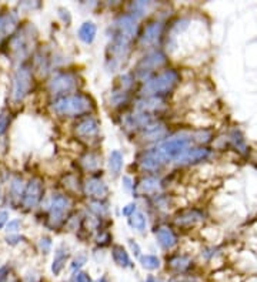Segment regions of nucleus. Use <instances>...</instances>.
<instances>
[{
  "mask_svg": "<svg viewBox=\"0 0 257 282\" xmlns=\"http://www.w3.org/2000/svg\"><path fill=\"white\" fill-rule=\"evenodd\" d=\"M9 124H10V117H9V114H5V113L0 114V135L6 133Z\"/></svg>",
  "mask_w": 257,
  "mask_h": 282,
  "instance_id": "31",
  "label": "nucleus"
},
{
  "mask_svg": "<svg viewBox=\"0 0 257 282\" xmlns=\"http://www.w3.org/2000/svg\"><path fill=\"white\" fill-rule=\"evenodd\" d=\"M155 237L158 240L159 245L163 249H172L177 244V237L172 231V228H169L166 225H159L155 228Z\"/></svg>",
  "mask_w": 257,
  "mask_h": 282,
  "instance_id": "14",
  "label": "nucleus"
},
{
  "mask_svg": "<svg viewBox=\"0 0 257 282\" xmlns=\"http://www.w3.org/2000/svg\"><path fill=\"white\" fill-rule=\"evenodd\" d=\"M96 33H97V26L94 25L93 22H84L83 25L79 27L77 36H79V39L83 43L90 44V43H93V40H94Z\"/></svg>",
  "mask_w": 257,
  "mask_h": 282,
  "instance_id": "20",
  "label": "nucleus"
},
{
  "mask_svg": "<svg viewBox=\"0 0 257 282\" xmlns=\"http://www.w3.org/2000/svg\"><path fill=\"white\" fill-rule=\"evenodd\" d=\"M134 213H137V205H136L134 202L127 204V205L123 207V209H122V214H123L125 217H132Z\"/></svg>",
  "mask_w": 257,
  "mask_h": 282,
  "instance_id": "32",
  "label": "nucleus"
},
{
  "mask_svg": "<svg viewBox=\"0 0 257 282\" xmlns=\"http://www.w3.org/2000/svg\"><path fill=\"white\" fill-rule=\"evenodd\" d=\"M232 141H233V144H234V147L239 150V151H241V153H246V150H247V147H246V143H244V140L241 138V135L237 134V131H233Z\"/></svg>",
  "mask_w": 257,
  "mask_h": 282,
  "instance_id": "29",
  "label": "nucleus"
},
{
  "mask_svg": "<svg viewBox=\"0 0 257 282\" xmlns=\"http://www.w3.org/2000/svg\"><path fill=\"white\" fill-rule=\"evenodd\" d=\"M180 82V75L174 68H166L149 80H146L140 89L143 97H163L165 94L173 92L174 87Z\"/></svg>",
  "mask_w": 257,
  "mask_h": 282,
  "instance_id": "2",
  "label": "nucleus"
},
{
  "mask_svg": "<svg viewBox=\"0 0 257 282\" xmlns=\"http://www.w3.org/2000/svg\"><path fill=\"white\" fill-rule=\"evenodd\" d=\"M50 247H52V241H50L49 238H43V240L40 241V248H42V251L44 254L49 252Z\"/></svg>",
  "mask_w": 257,
  "mask_h": 282,
  "instance_id": "34",
  "label": "nucleus"
},
{
  "mask_svg": "<svg viewBox=\"0 0 257 282\" xmlns=\"http://www.w3.org/2000/svg\"><path fill=\"white\" fill-rule=\"evenodd\" d=\"M123 183H125V187L126 188H133V185H132V180L129 178V177H123Z\"/></svg>",
  "mask_w": 257,
  "mask_h": 282,
  "instance_id": "41",
  "label": "nucleus"
},
{
  "mask_svg": "<svg viewBox=\"0 0 257 282\" xmlns=\"http://www.w3.org/2000/svg\"><path fill=\"white\" fill-rule=\"evenodd\" d=\"M147 6H149L147 2H134V3H132L130 8H132L133 16H134V15H141V13H144Z\"/></svg>",
  "mask_w": 257,
  "mask_h": 282,
  "instance_id": "30",
  "label": "nucleus"
},
{
  "mask_svg": "<svg viewBox=\"0 0 257 282\" xmlns=\"http://www.w3.org/2000/svg\"><path fill=\"white\" fill-rule=\"evenodd\" d=\"M75 131L82 138H93L100 131L99 121L91 116L84 117L75 125Z\"/></svg>",
  "mask_w": 257,
  "mask_h": 282,
  "instance_id": "10",
  "label": "nucleus"
},
{
  "mask_svg": "<svg viewBox=\"0 0 257 282\" xmlns=\"http://www.w3.org/2000/svg\"><path fill=\"white\" fill-rule=\"evenodd\" d=\"M32 87V72L29 67H20L13 76L12 82V99L15 101L23 100Z\"/></svg>",
  "mask_w": 257,
  "mask_h": 282,
  "instance_id": "7",
  "label": "nucleus"
},
{
  "mask_svg": "<svg viewBox=\"0 0 257 282\" xmlns=\"http://www.w3.org/2000/svg\"><path fill=\"white\" fill-rule=\"evenodd\" d=\"M23 181H22V178H15L12 184H10V195L13 197V198H20V197H23Z\"/></svg>",
  "mask_w": 257,
  "mask_h": 282,
  "instance_id": "28",
  "label": "nucleus"
},
{
  "mask_svg": "<svg viewBox=\"0 0 257 282\" xmlns=\"http://www.w3.org/2000/svg\"><path fill=\"white\" fill-rule=\"evenodd\" d=\"M72 207V201L66 195L62 194H56L52 198V204H50L49 209V221L53 227L60 225L65 220H66L67 213Z\"/></svg>",
  "mask_w": 257,
  "mask_h": 282,
  "instance_id": "8",
  "label": "nucleus"
},
{
  "mask_svg": "<svg viewBox=\"0 0 257 282\" xmlns=\"http://www.w3.org/2000/svg\"><path fill=\"white\" fill-rule=\"evenodd\" d=\"M17 230H20V221L13 220V221H9L6 225V231L8 233H16Z\"/></svg>",
  "mask_w": 257,
  "mask_h": 282,
  "instance_id": "33",
  "label": "nucleus"
},
{
  "mask_svg": "<svg viewBox=\"0 0 257 282\" xmlns=\"http://www.w3.org/2000/svg\"><path fill=\"white\" fill-rule=\"evenodd\" d=\"M32 30H33L32 26H25L19 33L10 39V49L16 58L25 57L30 53L32 44L34 42V34L32 33Z\"/></svg>",
  "mask_w": 257,
  "mask_h": 282,
  "instance_id": "6",
  "label": "nucleus"
},
{
  "mask_svg": "<svg viewBox=\"0 0 257 282\" xmlns=\"http://www.w3.org/2000/svg\"><path fill=\"white\" fill-rule=\"evenodd\" d=\"M82 166L87 170V171H94V170H97L100 166V158L97 154H94V153H87V154H84L83 157H82Z\"/></svg>",
  "mask_w": 257,
  "mask_h": 282,
  "instance_id": "25",
  "label": "nucleus"
},
{
  "mask_svg": "<svg viewBox=\"0 0 257 282\" xmlns=\"http://www.w3.org/2000/svg\"><path fill=\"white\" fill-rule=\"evenodd\" d=\"M47 89H49L50 94L59 96V99L69 96V93L77 89V76L75 73H70V72L58 73L49 80Z\"/></svg>",
  "mask_w": 257,
  "mask_h": 282,
  "instance_id": "5",
  "label": "nucleus"
},
{
  "mask_svg": "<svg viewBox=\"0 0 257 282\" xmlns=\"http://www.w3.org/2000/svg\"><path fill=\"white\" fill-rule=\"evenodd\" d=\"M191 144V137L187 135H176L172 138L162 141L158 147H155V151L158 154L160 160L167 164L170 160H177L182 156L183 153L187 149H190Z\"/></svg>",
  "mask_w": 257,
  "mask_h": 282,
  "instance_id": "3",
  "label": "nucleus"
},
{
  "mask_svg": "<svg viewBox=\"0 0 257 282\" xmlns=\"http://www.w3.org/2000/svg\"><path fill=\"white\" fill-rule=\"evenodd\" d=\"M76 282H91L90 278H89V275L84 274V272H79L77 274V279Z\"/></svg>",
  "mask_w": 257,
  "mask_h": 282,
  "instance_id": "40",
  "label": "nucleus"
},
{
  "mask_svg": "<svg viewBox=\"0 0 257 282\" xmlns=\"http://www.w3.org/2000/svg\"><path fill=\"white\" fill-rule=\"evenodd\" d=\"M129 244H130V247L133 249V254L136 255V257H140V247L137 245V242H134L133 240L129 241Z\"/></svg>",
  "mask_w": 257,
  "mask_h": 282,
  "instance_id": "35",
  "label": "nucleus"
},
{
  "mask_svg": "<svg viewBox=\"0 0 257 282\" xmlns=\"http://www.w3.org/2000/svg\"><path fill=\"white\" fill-rule=\"evenodd\" d=\"M84 192H86L87 197L94 198L96 201H101V199H105L109 195V188L108 185L105 184V181L93 177L84 184Z\"/></svg>",
  "mask_w": 257,
  "mask_h": 282,
  "instance_id": "12",
  "label": "nucleus"
},
{
  "mask_svg": "<svg viewBox=\"0 0 257 282\" xmlns=\"http://www.w3.org/2000/svg\"><path fill=\"white\" fill-rule=\"evenodd\" d=\"M193 268V259L187 255H173L167 259V269L177 275L187 274Z\"/></svg>",
  "mask_w": 257,
  "mask_h": 282,
  "instance_id": "13",
  "label": "nucleus"
},
{
  "mask_svg": "<svg viewBox=\"0 0 257 282\" xmlns=\"http://www.w3.org/2000/svg\"><path fill=\"white\" fill-rule=\"evenodd\" d=\"M146 282H162V281H160V279H158V278H155L153 275H150V276H147Z\"/></svg>",
  "mask_w": 257,
  "mask_h": 282,
  "instance_id": "42",
  "label": "nucleus"
},
{
  "mask_svg": "<svg viewBox=\"0 0 257 282\" xmlns=\"http://www.w3.org/2000/svg\"><path fill=\"white\" fill-rule=\"evenodd\" d=\"M17 17L13 13H6V15H0V36L2 34L9 33L12 30V27L16 25Z\"/></svg>",
  "mask_w": 257,
  "mask_h": 282,
  "instance_id": "24",
  "label": "nucleus"
},
{
  "mask_svg": "<svg viewBox=\"0 0 257 282\" xmlns=\"http://www.w3.org/2000/svg\"><path fill=\"white\" fill-rule=\"evenodd\" d=\"M122 168H123V156H122L120 151L115 150L109 156V170H110L112 174L116 177L122 171Z\"/></svg>",
  "mask_w": 257,
  "mask_h": 282,
  "instance_id": "22",
  "label": "nucleus"
},
{
  "mask_svg": "<svg viewBox=\"0 0 257 282\" xmlns=\"http://www.w3.org/2000/svg\"><path fill=\"white\" fill-rule=\"evenodd\" d=\"M200 221H203V214L197 209H186L180 213L179 216L174 217V224L177 227H193V225L199 224Z\"/></svg>",
  "mask_w": 257,
  "mask_h": 282,
  "instance_id": "18",
  "label": "nucleus"
},
{
  "mask_svg": "<svg viewBox=\"0 0 257 282\" xmlns=\"http://www.w3.org/2000/svg\"><path fill=\"white\" fill-rule=\"evenodd\" d=\"M210 156V150L206 147H190L183 153L180 157L176 160L177 164L180 166H187V164H194L197 161H203Z\"/></svg>",
  "mask_w": 257,
  "mask_h": 282,
  "instance_id": "11",
  "label": "nucleus"
},
{
  "mask_svg": "<svg viewBox=\"0 0 257 282\" xmlns=\"http://www.w3.org/2000/svg\"><path fill=\"white\" fill-rule=\"evenodd\" d=\"M140 264L144 269L155 271V269H159V268H160V259H159L156 255H141Z\"/></svg>",
  "mask_w": 257,
  "mask_h": 282,
  "instance_id": "27",
  "label": "nucleus"
},
{
  "mask_svg": "<svg viewBox=\"0 0 257 282\" xmlns=\"http://www.w3.org/2000/svg\"><path fill=\"white\" fill-rule=\"evenodd\" d=\"M112 255H113V261L119 266H122V268H132L133 266L132 259L129 257V252L122 245H113Z\"/></svg>",
  "mask_w": 257,
  "mask_h": 282,
  "instance_id": "21",
  "label": "nucleus"
},
{
  "mask_svg": "<svg viewBox=\"0 0 257 282\" xmlns=\"http://www.w3.org/2000/svg\"><path fill=\"white\" fill-rule=\"evenodd\" d=\"M129 225L137 231H143V230H146L147 220L143 213H134L132 217H129Z\"/></svg>",
  "mask_w": 257,
  "mask_h": 282,
  "instance_id": "26",
  "label": "nucleus"
},
{
  "mask_svg": "<svg viewBox=\"0 0 257 282\" xmlns=\"http://www.w3.org/2000/svg\"><path fill=\"white\" fill-rule=\"evenodd\" d=\"M9 275V268L8 266H2L0 268V282H5L8 279Z\"/></svg>",
  "mask_w": 257,
  "mask_h": 282,
  "instance_id": "38",
  "label": "nucleus"
},
{
  "mask_svg": "<svg viewBox=\"0 0 257 282\" xmlns=\"http://www.w3.org/2000/svg\"><path fill=\"white\" fill-rule=\"evenodd\" d=\"M43 195V184L42 180L39 178H32L29 184L26 185L23 197H22V204L26 208H34L39 201L42 199Z\"/></svg>",
  "mask_w": 257,
  "mask_h": 282,
  "instance_id": "9",
  "label": "nucleus"
},
{
  "mask_svg": "<svg viewBox=\"0 0 257 282\" xmlns=\"http://www.w3.org/2000/svg\"><path fill=\"white\" fill-rule=\"evenodd\" d=\"M67 258H69V254H67L66 251H63L62 248H59L56 251V255H55V259H53V265H52L53 274L59 275L62 272V269L65 268Z\"/></svg>",
  "mask_w": 257,
  "mask_h": 282,
  "instance_id": "23",
  "label": "nucleus"
},
{
  "mask_svg": "<svg viewBox=\"0 0 257 282\" xmlns=\"http://www.w3.org/2000/svg\"><path fill=\"white\" fill-rule=\"evenodd\" d=\"M8 220H9L8 213H6V211H0V228L8 223Z\"/></svg>",
  "mask_w": 257,
  "mask_h": 282,
  "instance_id": "39",
  "label": "nucleus"
},
{
  "mask_svg": "<svg viewBox=\"0 0 257 282\" xmlns=\"http://www.w3.org/2000/svg\"><path fill=\"white\" fill-rule=\"evenodd\" d=\"M86 262V257H80L79 259H76L75 262H73V265H72V269H79V268H82L83 264Z\"/></svg>",
  "mask_w": 257,
  "mask_h": 282,
  "instance_id": "37",
  "label": "nucleus"
},
{
  "mask_svg": "<svg viewBox=\"0 0 257 282\" xmlns=\"http://www.w3.org/2000/svg\"><path fill=\"white\" fill-rule=\"evenodd\" d=\"M53 111L63 117H82L94 110V101L90 96L83 93H75L55 100Z\"/></svg>",
  "mask_w": 257,
  "mask_h": 282,
  "instance_id": "1",
  "label": "nucleus"
},
{
  "mask_svg": "<svg viewBox=\"0 0 257 282\" xmlns=\"http://www.w3.org/2000/svg\"><path fill=\"white\" fill-rule=\"evenodd\" d=\"M22 240V237L20 235H9L8 238H6V242L10 244V245H16L19 241Z\"/></svg>",
  "mask_w": 257,
  "mask_h": 282,
  "instance_id": "36",
  "label": "nucleus"
},
{
  "mask_svg": "<svg viewBox=\"0 0 257 282\" xmlns=\"http://www.w3.org/2000/svg\"><path fill=\"white\" fill-rule=\"evenodd\" d=\"M167 134L166 127L160 123H151L141 130V138L144 141H159L165 138Z\"/></svg>",
  "mask_w": 257,
  "mask_h": 282,
  "instance_id": "19",
  "label": "nucleus"
},
{
  "mask_svg": "<svg viewBox=\"0 0 257 282\" xmlns=\"http://www.w3.org/2000/svg\"><path fill=\"white\" fill-rule=\"evenodd\" d=\"M94 282H109V281H108V278H106V276H101L100 279H97V281H94Z\"/></svg>",
  "mask_w": 257,
  "mask_h": 282,
  "instance_id": "43",
  "label": "nucleus"
},
{
  "mask_svg": "<svg viewBox=\"0 0 257 282\" xmlns=\"http://www.w3.org/2000/svg\"><path fill=\"white\" fill-rule=\"evenodd\" d=\"M167 63L166 54L160 50H153L147 53L144 57L141 58L140 61L137 63V66L134 68V75L136 77H139L141 80H149L150 77L155 76V72L163 67Z\"/></svg>",
  "mask_w": 257,
  "mask_h": 282,
  "instance_id": "4",
  "label": "nucleus"
},
{
  "mask_svg": "<svg viewBox=\"0 0 257 282\" xmlns=\"http://www.w3.org/2000/svg\"><path fill=\"white\" fill-rule=\"evenodd\" d=\"M139 164L146 171H158V170H160L162 167L165 166V163L160 160V157L156 154V151L153 149L147 150V151H144L141 154L140 158H139Z\"/></svg>",
  "mask_w": 257,
  "mask_h": 282,
  "instance_id": "16",
  "label": "nucleus"
},
{
  "mask_svg": "<svg viewBox=\"0 0 257 282\" xmlns=\"http://www.w3.org/2000/svg\"><path fill=\"white\" fill-rule=\"evenodd\" d=\"M162 187V181L156 177H146L140 183H137L133 187V191L136 195H146V194H155L158 192Z\"/></svg>",
  "mask_w": 257,
  "mask_h": 282,
  "instance_id": "17",
  "label": "nucleus"
},
{
  "mask_svg": "<svg viewBox=\"0 0 257 282\" xmlns=\"http://www.w3.org/2000/svg\"><path fill=\"white\" fill-rule=\"evenodd\" d=\"M162 32H163V25L160 22H151L143 29V33L140 34V43L144 46L155 44L162 36Z\"/></svg>",
  "mask_w": 257,
  "mask_h": 282,
  "instance_id": "15",
  "label": "nucleus"
}]
</instances>
